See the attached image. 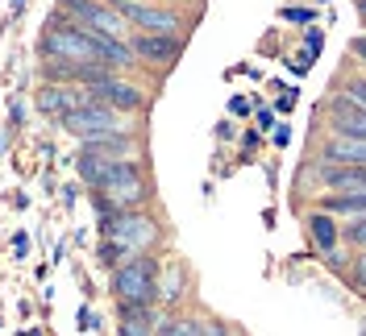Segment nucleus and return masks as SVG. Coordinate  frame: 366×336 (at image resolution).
Listing matches in <instances>:
<instances>
[{"instance_id": "nucleus-22", "label": "nucleus", "mask_w": 366, "mask_h": 336, "mask_svg": "<svg viewBox=\"0 0 366 336\" xmlns=\"http://www.w3.org/2000/svg\"><path fill=\"white\" fill-rule=\"evenodd\" d=\"M13 249H17V253H25V249H29V237H25V233H17V237H13Z\"/></svg>"}, {"instance_id": "nucleus-9", "label": "nucleus", "mask_w": 366, "mask_h": 336, "mask_svg": "<svg viewBox=\"0 0 366 336\" xmlns=\"http://www.w3.org/2000/svg\"><path fill=\"white\" fill-rule=\"evenodd\" d=\"M308 237H312V245H317L320 253H333V249L342 245V224H337L333 212L317 208V212L308 216Z\"/></svg>"}, {"instance_id": "nucleus-16", "label": "nucleus", "mask_w": 366, "mask_h": 336, "mask_svg": "<svg viewBox=\"0 0 366 336\" xmlns=\"http://www.w3.org/2000/svg\"><path fill=\"white\" fill-rule=\"evenodd\" d=\"M320 42H325L320 29H308V34H304V63H312V58L320 54Z\"/></svg>"}, {"instance_id": "nucleus-11", "label": "nucleus", "mask_w": 366, "mask_h": 336, "mask_svg": "<svg viewBox=\"0 0 366 336\" xmlns=\"http://www.w3.org/2000/svg\"><path fill=\"white\" fill-rule=\"evenodd\" d=\"M121 336H154V303H121Z\"/></svg>"}, {"instance_id": "nucleus-14", "label": "nucleus", "mask_w": 366, "mask_h": 336, "mask_svg": "<svg viewBox=\"0 0 366 336\" xmlns=\"http://www.w3.org/2000/svg\"><path fill=\"white\" fill-rule=\"evenodd\" d=\"M345 287H350L354 295H366V249L354 253V266H350V274H345Z\"/></svg>"}, {"instance_id": "nucleus-15", "label": "nucleus", "mask_w": 366, "mask_h": 336, "mask_svg": "<svg viewBox=\"0 0 366 336\" xmlns=\"http://www.w3.org/2000/svg\"><path fill=\"white\" fill-rule=\"evenodd\" d=\"M342 241H345V245H354V249H366V212L358 216V220H350L342 228Z\"/></svg>"}, {"instance_id": "nucleus-13", "label": "nucleus", "mask_w": 366, "mask_h": 336, "mask_svg": "<svg viewBox=\"0 0 366 336\" xmlns=\"http://www.w3.org/2000/svg\"><path fill=\"white\" fill-rule=\"evenodd\" d=\"M159 336H204V324L192 320V315H175V320H167L159 328Z\"/></svg>"}, {"instance_id": "nucleus-20", "label": "nucleus", "mask_w": 366, "mask_h": 336, "mask_svg": "<svg viewBox=\"0 0 366 336\" xmlns=\"http://www.w3.org/2000/svg\"><path fill=\"white\" fill-rule=\"evenodd\" d=\"M350 54H354V58L366 67V38H354V42H350Z\"/></svg>"}, {"instance_id": "nucleus-2", "label": "nucleus", "mask_w": 366, "mask_h": 336, "mask_svg": "<svg viewBox=\"0 0 366 336\" xmlns=\"http://www.w3.org/2000/svg\"><path fill=\"white\" fill-rule=\"evenodd\" d=\"M100 233H104V241L121 245L125 253H146V249L154 245V237H159V224L150 220L146 212H134V208H117V212H104V220H100Z\"/></svg>"}, {"instance_id": "nucleus-1", "label": "nucleus", "mask_w": 366, "mask_h": 336, "mask_svg": "<svg viewBox=\"0 0 366 336\" xmlns=\"http://www.w3.org/2000/svg\"><path fill=\"white\" fill-rule=\"evenodd\" d=\"M117 303H154L159 299V262L150 253H134L129 262L113 266Z\"/></svg>"}, {"instance_id": "nucleus-7", "label": "nucleus", "mask_w": 366, "mask_h": 336, "mask_svg": "<svg viewBox=\"0 0 366 336\" xmlns=\"http://www.w3.org/2000/svg\"><path fill=\"white\" fill-rule=\"evenodd\" d=\"M88 96L100 100V104H109V108H117V112H137L142 108V91H137L134 83H125V79H117V75L88 83Z\"/></svg>"}, {"instance_id": "nucleus-3", "label": "nucleus", "mask_w": 366, "mask_h": 336, "mask_svg": "<svg viewBox=\"0 0 366 336\" xmlns=\"http://www.w3.org/2000/svg\"><path fill=\"white\" fill-rule=\"evenodd\" d=\"M59 129L75 133L79 141H92V137H104V133H121V121H117V108L100 104V100H84L79 108H71L59 116Z\"/></svg>"}, {"instance_id": "nucleus-8", "label": "nucleus", "mask_w": 366, "mask_h": 336, "mask_svg": "<svg viewBox=\"0 0 366 336\" xmlns=\"http://www.w3.org/2000/svg\"><path fill=\"white\" fill-rule=\"evenodd\" d=\"M88 100V91H79V88H67V83H59V79H50L38 96H34V104H38V112L42 116H50V121H59L63 112L71 108H79Z\"/></svg>"}, {"instance_id": "nucleus-17", "label": "nucleus", "mask_w": 366, "mask_h": 336, "mask_svg": "<svg viewBox=\"0 0 366 336\" xmlns=\"http://www.w3.org/2000/svg\"><path fill=\"white\" fill-rule=\"evenodd\" d=\"M279 17H283V21H292V25H308L317 13H312V9H283Z\"/></svg>"}, {"instance_id": "nucleus-6", "label": "nucleus", "mask_w": 366, "mask_h": 336, "mask_svg": "<svg viewBox=\"0 0 366 336\" xmlns=\"http://www.w3.org/2000/svg\"><path fill=\"white\" fill-rule=\"evenodd\" d=\"M317 158L325 166H366V137H342L329 133L320 141Z\"/></svg>"}, {"instance_id": "nucleus-12", "label": "nucleus", "mask_w": 366, "mask_h": 336, "mask_svg": "<svg viewBox=\"0 0 366 336\" xmlns=\"http://www.w3.org/2000/svg\"><path fill=\"white\" fill-rule=\"evenodd\" d=\"M317 208L333 212V216H362V212H366V191H345V195H337V191H325Z\"/></svg>"}, {"instance_id": "nucleus-21", "label": "nucleus", "mask_w": 366, "mask_h": 336, "mask_svg": "<svg viewBox=\"0 0 366 336\" xmlns=\"http://www.w3.org/2000/svg\"><path fill=\"white\" fill-rule=\"evenodd\" d=\"M271 125H274L271 108H258V129H271Z\"/></svg>"}, {"instance_id": "nucleus-5", "label": "nucleus", "mask_w": 366, "mask_h": 336, "mask_svg": "<svg viewBox=\"0 0 366 336\" xmlns=\"http://www.w3.org/2000/svg\"><path fill=\"white\" fill-rule=\"evenodd\" d=\"M129 50H134V58H146L154 67H171L183 54V38L179 34H146V29H137Z\"/></svg>"}, {"instance_id": "nucleus-23", "label": "nucleus", "mask_w": 366, "mask_h": 336, "mask_svg": "<svg viewBox=\"0 0 366 336\" xmlns=\"http://www.w3.org/2000/svg\"><path fill=\"white\" fill-rule=\"evenodd\" d=\"M354 4H358V17L366 21V0H354Z\"/></svg>"}, {"instance_id": "nucleus-19", "label": "nucleus", "mask_w": 366, "mask_h": 336, "mask_svg": "<svg viewBox=\"0 0 366 336\" xmlns=\"http://www.w3.org/2000/svg\"><path fill=\"white\" fill-rule=\"evenodd\" d=\"M204 336H233L225 328V320H204Z\"/></svg>"}, {"instance_id": "nucleus-18", "label": "nucleus", "mask_w": 366, "mask_h": 336, "mask_svg": "<svg viewBox=\"0 0 366 336\" xmlns=\"http://www.w3.org/2000/svg\"><path fill=\"white\" fill-rule=\"evenodd\" d=\"M229 112H233V116H250V100H246V96H233V100H229Z\"/></svg>"}, {"instance_id": "nucleus-4", "label": "nucleus", "mask_w": 366, "mask_h": 336, "mask_svg": "<svg viewBox=\"0 0 366 336\" xmlns=\"http://www.w3.org/2000/svg\"><path fill=\"white\" fill-rule=\"evenodd\" d=\"M109 4L134 29H146V34H179V17L171 9H154V4H142V0H109Z\"/></svg>"}, {"instance_id": "nucleus-10", "label": "nucleus", "mask_w": 366, "mask_h": 336, "mask_svg": "<svg viewBox=\"0 0 366 336\" xmlns=\"http://www.w3.org/2000/svg\"><path fill=\"white\" fill-rule=\"evenodd\" d=\"M317 179L325 191H337V195H345V191H366V166H325Z\"/></svg>"}]
</instances>
